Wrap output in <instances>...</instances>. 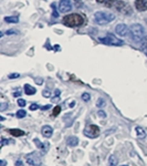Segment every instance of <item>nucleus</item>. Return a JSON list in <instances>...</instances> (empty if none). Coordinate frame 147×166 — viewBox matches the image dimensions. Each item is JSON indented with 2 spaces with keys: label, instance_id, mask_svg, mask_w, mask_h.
I'll use <instances>...</instances> for the list:
<instances>
[{
  "label": "nucleus",
  "instance_id": "1",
  "mask_svg": "<svg viewBox=\"0 0 147 166\" xmlns=\"http://www.w3.org/2000/svg\"><path fill=\"white\" fill-rule=\"evenodd\" d=\"M84 22L83 17L77 13H72L69 16H65L63 18V25L70 28H74V27H80L82 26Z\"/></svg>",
  "mask_w": 147,
  "mask_h": 166
},
{
  "label": "nucleus",
  "instance_id": "2",
  "mask_svg": "<svg viewBox=\"0 0 147 166\" xmlns=\"http://www.w3.org/2000/svg\"><path fill=\"white\" fill-rule=\"evenodd\" d=\"M114 19H115V15L109 11H99V12L94 13V21L101 26L112 22Z\"/></svg>",
  "mask_w": 147,
  "mask_h": 166
},
{
  "label": "nucleus",
  "instance_id": "3",
  "mask_svg": "<svg viewBox=\"0 0 147 166\" xmlns=\"http://www.w3.org/2000/svg\"><path fill=\"white\" fill-rule=\"evenodd\" d=\"M131 35L132 38L135 42H142L145 39V30L144 28L142 27V25H138V23H134L132 25L131 27Z\"/></svg>",
  "mask_w": 147,
  "mask_h": 166
},
{
  "label": "nucleus",
  "instance_id": "4",
  "mask_svg": "<svg viewBox=\"0 0 147 166\" xmlns=\"http://www.w3.org/2000/svg\"><path fill=\"white\" fill-rule=\"evenodd\" d=\"M100 41L106 45H117V47H119V45H122L124 43L123 40L117 39L115 35H111V33H109V35H106V37H104V38H100Z\"/></svg>",
  "mask_w": 147,
  "mask_h": 166
},
{
  "label": "nucleus",
  "instance_id": "5",
  "mask_svg": "<svg viewBox=\"0 0 147 166\" xmlns=\"http://www.w3.org/2000/svg\"><path fill=\"white\" fill-rule=\"evenodd\" d=\"M114 8L119 11L121 13H124V15H131L132 13V8L128 6L127 3L122 1V0H113V6Z\"/></svg>",
  "mask_w": 147,
  "mask_h": 166
},
{
  "label": "nucleus",
  "instance_id": "6",
  "mask_svg": "<svg viewBox=\"0 0 147 166\" xmlns=\"http://www.w3.org/2000/svg\"><path fill=\"white\" fill-rule=\"evenodd\" d=\"M84 135L90 138H95L100 135V128H97V125L89 124L83 131Z\"/></svg>",
  "mask_w": 147,
  "mask_h": 166
},
{
  "label": "nucleus",
  "instance_id": "7",
  "mask_svg": "<svg viewBox=\"0 0 147 166\" xmlns=\"http://www.w3.org/2000/svg\"><path fill=\"white\" fill-rule=\"evenodd\" d=\"M26 160H27V163L32 166H40L42 164V161L41 158H40V156H39L37 153H34V152L27 154Z\"/></svg>",
  "mask_w": 147,
  "mask_h": 166
},
{
  "label": "nucleus",
  "instance_id": "8",
  "mask_svg": "<svg viewBox=\"0 0 147 166\" xmlns=\"http://www.w3.org/2000/svg\"><path fill=\"white\" fill-rule=\"evenodd\" d=\"M72 9V3L71 0H60L59 2V11L62 13L69 12Z\"/></svg>",
  "mask_w": 147,
  "mask_h": 166
},
{
  "label": "nucleus",
  "instance_id": "9",
  "mask_svg": "<svg viewBox=\"0 0 147 166\" xmlns=\"http://www.w3.org/2000/svg\"><path fill=\"white\" fill-rule=\"evenodd\" d=\"M129 30H131V29L128 28L126 25H124V23H119L115 28L116 33L119 35L121 37H127V35H129Z\"/></svg>",
  "mask_w": 147,
  "mask_h": 166
},
{
  "label": "nucleus",
  "instance_id": "10",
  "mask_svg": "<svg viewBox=\"0 0 147 166\" xmlns=\"http://www.w3.org/2000/svg\"><path fill=\"white\" fill-rule=\"evenodd\" d=\"M135 7L138 11H146L147 10V0H136Z\"/></svg>",
  "mask_w": 147,
  "mask_h": 166
},
{
  "label": "nucleus",
  "instance_id": "11",
  "mask_svg": "<svg viewBox=\"0 0 147 166\" xmlns=\"http://www.w3.org/2000/svg\"><path fill=\"white\" fill-rule=\"evenodd\" d=\"M41 133L44 138H51L52 134H53V128H52L50 125H44V126L41 128Z\"/></svg>",
  "mask_w": 147,
  "mask_h": 166
},
{
  "label": "nucleus",
  "instance_id": "12",
  "mask_svg": "<svg viewBox=\"0 0 147 166\" xmlns=\"http://www.w3.org/2000/svg\"><path fill=\"white\" fill-rule=\"evenodd\" d=\"M67 146H70V147L77 146V144H79V138H77V136H70V138H67Z\"/></svg>",
  "mask_w": 147,
  "mask_h": 166
},
{
  "label": "nucleus",
  "instance_id": "13",
  "mask_svg": "<svg viewBox=\"0 0 147 166\" xmlns=\"http://www.w3.org/2000/svg\"><path fill=\"white\" fill-rule=\"evenodd\" d=\"M35 92H37V90L33 86H31L30 84H24V93L27 95H33L35 94Z\"/></svg>",
  "mask_w": 147,
  "mask_h": 166
},
{
  "label": "nucleus",
  "instance_id": "14",
  "mask_svg": "<svg viewBox=\"0 0 147 166\" xmlns=\"http://www.w3.org/2000/svg\"><path fill=\"white\" fill-rule=\"evenodd\" d=\"M9 133L12 134L13 136H18V138L24 135V132H23L22 130H18V128H11V130H9Z\"/></svg>",
  "mask_w": 147,
  "mask_h": 166
},
{
  "label": "nucleus",
  "instance_id": "15",
  "mask_svg": "<svg viewBox=\"0 0 147 166\" xmlns=\"http://www.w3.org/2000/svg\"><path fill=\"white\" fill-rule=\"evenodd\" d=\"M118 163V160L117 157L115 155H111L109 157V162H107V166H116Z\"/></svg>",
  "mask_w": 147,
  "mask_h": 166
},
{
  "label": "nucleus",
  "instance_id": "16",
  "mask_svg": "<svg viewBox=\"0 0 147 166\" xmlns=\"http://www.w3.org/2000/svg\"><path fill=\"white\" fill-rule=\"evenodd\" d=\"M136 133H137V136L139 138H146V132H145L144 128H142L141 126H137V128H136Z\"/></svg>",
  "mask_w": 147,
  "mask_h": 166
},
{
  "label": "nucleus",
  "instance_id": "17",
  "mask_svg": "<svg viewBox=\"0 0 147 166\" xmlns=\"http://www.w3.org/2000/svg\"><path fill=\"white\" fill-rule=\"evenodd\" d=\"M5 21L8 23H17L19 22V19H18V17H6Z\"/></svg>",
  "mask_w": 147,
  "mask_h": 166
},
{
  "label": "nucleus",
  "instance_id": "18",
  "mask_svg": "<svg viewBox=\"0 0 147 166\" xmlns=\"http://www.w3.org/2000/svg\"><path fill=\"white\" fill-rule=\"evenodd\" d=\"M33 142H34V144L37 145V147H38V148H40V150H44V144H42L41 142H40V140H39V138H34V140H33Z\"/></svg>",
  "mask_w": 147,
  "mask_h": 166
},
{
  "label": "nucleus",
  "instance_id": "19",
  "mask_svg": "<svg viewBox=\"0 0 147 166\" xmlns=\"http://www.w3.org/2000/svg\"><path fill=\"white\" fill-rule=\"evenodd\" d=\"M16 115H17V118H23L27 115V112L24 111V110H19V111L17 112Z\"/></svg>",
  "mask_w": 147,
  "mask_h": 166
},
{
  "label": "nucleus",
  "instance_id": "20",
  "mask_svg": "<svg viewBox=\"0 0 147 166\" xmlns=\"http://www.w3.org/2000/svg\"><path fill=\"white\" fill-rule=\"evenodd\" d=\"M81 99L83 100L84 102H89L90 100H91V95H90L89 93H83L82 96H81Z\"/></svg>",
  "mask_w": 147,
  "mask_h": 166
},
{
  "label": "nucleus",
  "instance_id": "21",
  "mask_svg": "<svg viewBox=\"0 0 147 166\" xmlns=\"http://www.w3.org/2000/svg\"><path fill=\"white\" fill-rule=\"evenodd\" d=\"M142 49L144 50V51H147V35L145 37V39L142 41Z\"/></svg>",
  "mask_w": 147,
  "mask_h": 166
},
{
  "label": "nucleus",
  "instance_id": "22",
  "mask_svg": "<svg viewBox=\"0 0 147 166\" xmlns=\"http://www.w3.org/2000/svg\"><path fill=\"white\" fill-rule=\"evenodd\" d=\"M61 112V106H55L54 110H53V113H52V116H57V115L59 114Z\"/></svg>",
  "mask_w": 147,
  "mask_h": 166
},
{
  "label": "nucleus",
  "instance_id": "23",
  "mask_svg": "<svg viewBox=\"0 0 147 166\" xmlns=\"http://www.w3.org/2000/svg\"><path fill=\"white\" fill-rule=\"evenodd\" d=\"M97 116H100L101 118H105L106 113L104 111H102V110H100V111H97Z\"/></svg>",
  "mask_w": 147,
  "mask_h": 166
},
{
  "label": "nucleus",
  "instance_id": "24",
  "mask_svg": "<svg viewBox=\"0 0 147 166\" xmlns=\"http://www.w3.org/2000/svg\"><path fill=\"white\" fill-rule=\"evenodd\" d=\"M9 143H12V141L6 140V138H2V140H1V146H5V145H7V144H9Z\"/></svg>",
  "mask_w": 147,
  "mask_h": 166
},
{
  "label": "nucleus",
  "instance_id": "25",
  "mask_svg": "<svg viewBox=\"0 0 147 166\" xmlns=\"http://www.w3.org/2000/svg\"><path fill=\"white\" fill-rule=\"evenodd\" d=\"M18 105H19L20 108H23V106L26 105V101L23 99H18Z\"/></svg>",
  "mask_w": 147,
  "mask_h": 166
},
{
  "label": "nucleus",
  "instance_id": "26",
  "mask_svg": "<svg viewBox=\"0 0 147 166\" xmlns=\"http://www.w3.org/2000/svg\"><path fill=\"white\" fill-rule=\"evenodd\" d=\"M104 103H105V101L103 99H100L99 101H97V103H96V105H97V108H102L103 105H104Z\"/></svg>",
  "mask_w": 147,
  "mask_h": 166
},
{
  "label": "nucleus",
  "instance_id": "27",
  "mask_svg": "<svg viewBox=\"0 0 147 166\" xmlns=\"http://www.w3.org/2000/svg\"><path fill=\"white\" fill-rule=\"evenodd\" d=\"M38 109H39L38 104H31V105H30V110H31V111H35V110Z\"/></svg>",
  "mask_w": 147,
  "mask_h": 166
},
{
  "label": "nucleus",
  "instance_id": "28",
  "mask_svg": "<svg viewBox=\"0 0 147 166\" xmlns=\"http://www.w3.org/2000/svg\"><path fill=\"white\" fill-rule=\"evenodd\" d=\"M42 94H43V96H45V98H49L51 93H50V91H49V90H44V91L42 92Z\"/></svg>",
  "mask_w": 147,
  "mask_h": 166
},
{
  "label": "nucleus",
  "instance_id": "29",
  "mask_svg": "<svg viewBox=\"0 0 147 166\" xmlns=\"http://www.w3.org/2000/svg\"><path fill=\"white\" fill-rule=\"evenodd\" d=\"M20 74L19 73H12L9 75V79H15V78H19Z\"/></svg>",
  "mask_w": 147,
  "mask_h": 166
},
{
  "label": "nucleus",
  "instance_id": "30",
  "mask_svg": "<svg viewBox=\"0 0 147 166\" xmlns=\"http://www.w3.org/2000/svg\"><path fill=\"white\" fill-rule=\"evenodd\" d=\"M52 8H53V16H54V17H58L59 13L57 12V9H55V5H54V3L52 5Z\"/></svg>",
  "mask_w": 147,
  "mask_h": 166
},
{
  "label": "nucleus",
  "instance_id": "31",
  "mask_svg": "<svg viewBox=\"0 0 147 166\" xmlns=\"http://www.w3.org/2000/svg\"><path fill=\"white\" fill-rule=\"evenodd\" d=\"M7 105H8L7 103H2V104H1V106H0V111H5V110L7 109Z\"/></svg>",
  "mask_w": 147,
  "mask_h": 166
},
{
  "label": "nucleus",
  "instance_id": "32",
  "mask_svg": "<svg viewBox=\"0 0 147 166\" xmlns=\"http://www.w3.org/2000/svg\"><path fill=\"white\" fill-rule=\"evenodd\" d=\"M50 108H51V105H50V104H48V105L42 106L41 110H42V111H47V110H49V109H50Z\"/></svg>",
  "mask_w": 147,
  "mask_h": 166
},
{
  "label": "nucleus",
  "instance_id": "33",
  "mask_svg": "<svg viewBox=\"0 0 147 166\" xmlns=\"http://www.w3.org/2000/svg\"><path fill=\"white\" fill-rule=\"evenodd\" d=\"M35 82L38 83L39 85H41L42 83H43V82H42V79H41V78H37V79H35Z\"/></svg>",
  "mask_w": 147,
  "mask_h": 166
},
{
  "label": "nucleus",
  "instance_id": "34",
  "mask_svg": "<svg viewBox=\"0 0 147 166\" xmlns=\"http://www.w3.org/2000/svg\"><path fill=\"white\" fill-rule=\"evenodd\" d=\"M16 166H23V164H22V161L21 160H18L16 162Z\"/></svg>",
  "mask_w": 147,
  "mask_h": 166
},
{
  "label": "nucleus",
  "instance_id": "35",
  "mask_svg": "<svg viewBox=\"0 0 147 166\" xmlns=\"http://www.w3.org/2000/svg\"><path fill=\"white\" fill-rule=\"evenodd\" d=\"M59 101H60V98H59V96H55V98H53V99H52V102H54V103L59 102Z\"/></svg>",
  "mask_w": 147,
  "mask_h": 166
},
{
  "label": "nucleus",
  "instance_id": "36",
  "mask_svg": "<svg viewBox=\"0 0 147 166\" xmlns=\"http://www.w3.org/2000/svg\"><path fill=\"white\" fill-rule=\"evenodd\" d=\"M6 164H7V162L5 160H1V165L0 166H6Z\"/></svg>",
  "mask_w": 147,
  "mask_h": 166
},
{
  "label": "nucleus",
  "instance_id": "37",
  "mask_svg": "<svg viewBox=\"0 0 147 166\" xmlns=\"http://www.w3.org/2000/svg\"><path fill=\"white\" fill-rule=\"evenodd\" d=\"M81 5H82V3H81V0H77V8H79Z\"/></svg>",
  "mask_w": 147,
  "mask_h": 166
},
{
  "label": "nucleus",
  "instance_id": "38",
  "mask_svg": "<svg viewBox=\"0 0 147 166\" xmlns=\"http://www.w3.org/2000/svg\"><path fill=\"white\" fill-rule=\"evenodd\" d=\"M13 95H15V96H19V95H20V92H16V93H13Z\"/></svg>",
  "mask_w": 147,
  "mask_h": 166
},
{
  "label": "nucleus",
  "instance_id": "39",
  "mask_svg": "<svg viewBox=\"0 0 147 166\" xmlns=\"http://www.w3.org/2000/svg\"><path fill=\"white\" fill-rule=\"evenodd\" d=\"M74 105H75V102H72L70 104V108H72V106H74Z\"/></svg>",
  "mask_w": 147,
  "mask_h": 166
},
{
  "label": "nucleus",
  "instance_id": "40",
  "mask_svg": "<svg viewBox=\"0 0 147 166\" xmlns=\"http://www.w3.org/2000/svg\"><path fill=\"white\" fill-rule=\"evenodd\" d=\"M121 166H128V165H121Z\"/></svg>",
  "mask_w": 147,
  "mask_h": 166
}]
</instances>
